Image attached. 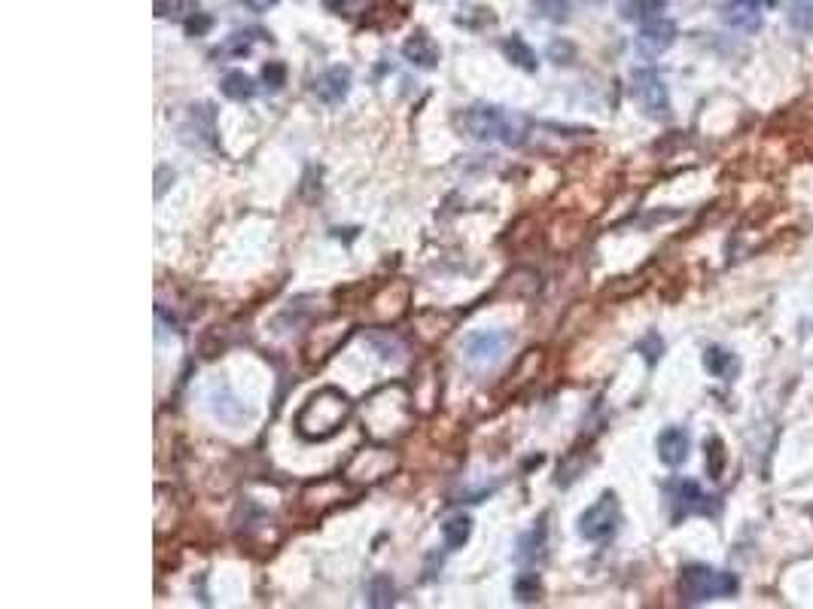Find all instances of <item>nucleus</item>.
<instances>
[{
    "label": "nucleus",
    "instance_id": "6ab92c4d",
    "mask_svg": "<svg viewBox=\"0 0 813 609\" xmlns=\"http://www.w3.org/2000/svg\"><path fill=\"white\" fill-rule=\"evenodd\" d=\"M533 10L549 21H567L573 4L570 0H533Z\"/></svg>",
    "mask_w": 813,
    "mask_h": 609
},
{
    "label": "nucleus",
    "instance_id": "9b49d317",
    "mask_svg": "<svg viewBox=\"0 0 813 609\" xmlns=\"http://www.w3.org/2000/svg\"><path fill=\"white\" fill-rule=\"evenodd\" d=\"M688 448H692V439L682 426H667L658 436V457L664 467H682L688 460Z\"/></svg>",
    "mask_w": 813,
    "mask_h": 609
},
{
    "label": "nucleus",
    "instance_id": "7ed1b4c3",
    "mask_svg": "<svg viewBox=\"0 0 813 609\" xmlns=\"http://www.w3.org/2000/svg\"><path fill=\"white\" fill-rule=\"evenodd\" d=\"M740 591V582L735 572L713 570V567H701L692 564L679 572V594L688 604H707V600H722Z\"/></svg>",
    "mask_w": 813,
    "mask_h": 609
},
{
    "label": "nucleus",
    "instance_id": "393cba45",
    "mask_svg": "<svg viewBox=\"0 0 813 609\" xmlns=\"http://www.w3.org/2000/svg\"><path fill=\"white\" fill-rule=\"evenodd\" d=\"M226 53L238 55V58L250 53V34H232L229 43H226Z\"/></svg>",
    "mask_w": 813,
    "mask_h": 609
},
{
    "label": "nucleus",
    "instance_id": "39448f33",
    "mask_svg": "<svg viewBox=\"0 0 813 609\" xmlns=\"http://www.w3.org/2000/svg\"><path fill=\"white\" fill-rule=\"evenodd\" d=\"M630 83H634L637 104L643 107L646 116H652V119H671V95H667V85L658 70L652 68L634 70Z\"/></svg>",
    "mask_w": 813,
    "mask_h": 609
},
{
    "label": "nucleus",
    "instance_id": "f257e3e1",
    "mask_svg": "<svg viewBox=\"0 0 813 609\" xmlns=\"http://www.w3.org/2000/svg\"><path fill=\"white\" fill-rule=\"evenodd\" d=\"M460 126L478 143H506V147H521L527 141V119L515 110L497 104H476L460 116Z\"/></svg>",
    "mask_w": 813,
    "mask_h": 609
},
{
    "label": "nucleus",
    "instance_id": "ddd939ff",
    "mask_svg": "<svg viewBox=\"0 0 813 609\" xmlns=\"http://www.w3.org/2000/svg\"><path fill=\"white\" fill-rule=\"evenodd\" d=\"M469 536H473V518L469 515H454V518H448L442 524V540H445V548H451V552L467 546Z\"/></svg>",
    "mask_w": 813,
    "mask_h": 609
},
{
    "label": "nucleus",
    "instance_id": "f03ea898",
    "mask_svg": "<svg viewBox=\"0 0 813 609\" xmlns=\"http://www.w3.org/2000/svg\"><path fill=\"white\" fill-rule=\"evenodd\" d=\"M347 411H351L347 396L338 394V390H332V387H326L305 402L296 426H299V433L305 439H329L332 433L345 424Z\"/></svg>",
    "mask_w": 813,
    "mask_h": 609
},
{
    "label": "nucleus",
    "instance_id": "aec40b11",
    "mask_svg": "<svg viewBox=\"0 0 813 609\" xmlns=\"http://www.w3.org/2000/svg\"><path fill=\"white\" fill-rule=\"evenodd\" d=\"M515 594H518V600H524V604L540 600V594H542L540 576H536V572H518V579H515Z\"/></svg>",
    "mask_w": 813,
    "mask_h": 609
},
{
    "label": "nucleus",
    "instance_id": "bb28decb",
    "mask_svg": "<svg viewBox=\"0 0 813 609\" xmlns=\"http://www.w3.org/2000/svg\"><path fill=\"white\" fill-rule=\"evenodd\" d=\"M244 6H250L253 12H268L272 6H278V0H244Z\"/></svg>",
    "mask_w": 813,
    "mask_h": 609
},
{
    "label": "nucleus",
    "instance_id": "1a4fd4ad",
    "mask_svg": "<svg viewBox=\"0 0 813 609\" xmlns=\"http://www.w3.org/2000/svg\"><path fill=\"white\" fill-rule=\"evenodd\" d=\"M503 347H506L503 332H476V336L467 338V357L476 366H491V362L500 360Z\"/></svg>",
    "mask_w": 813,
    "mask_h": 609
},
{
    "label": "nucleus",
    "instance_id": "c85d7f7f",
    "mask_svg": "<svg viewBox=\"0 0 813 609\" xmlns=\"http://www.w3.org/2000/svg\"><path fill=\"white\" fill-rule=\"evenodd\" d=\"M588 4H606V0H588Z\"/></svg>",
    "mask_w": 813,
    "mask_h": 609
},
{
    "label": "nucleus",
    "instance_id": "412c9836",
    "mask_svg": "<svg viewBox=\"0 0 813 609\" xmlns=\"http://www.w3.org/2000/svg\"><path fill=\"white\" fill-rule=\"evenodd\" d=\"M789 21H793V28H798V31L810 34L813 31V0H793V6H789Z\"/></svg>",
    "mask_w": 813,
    "mask_h": 609
},
{
    "label": "nucleus",
    "instance_id": "6e6552de",
    "mask_svg": "<svg viewBox=\"0 0 813 609\" xmlns=\"http://www.w3.org/2000/svg\"><path fill=\"white\" fill-rule=\"evenodd\" d=\"M667 494H671V503H673V518H682V515H692V512H707L710 497H703V491L695 482H688V478L671 482Z\"/></svg>",
    "mask_w": 813,
    "mask_h": 609
},
{
    "label": "nucleus",
    "instance_id": "4468645a",
    "mask_svg": "<svg viewBox=\"0 0 813 609\" xmlns=\"http://www.w3.org/2000/svg\"><path fill=\"white\" fill-rule=\"evenodd\" d=\"M703 366H707V372H713L716 378H731V375H737L740 362L731 351H725V347H707L703 351Z\"/></svg>",
    "mask_w": 813,
    "mask_h": 609
},
{
    "label": "nucleus",
    "instance_id": "f3484780",
    "mask_svg": "<svg viewBox=\"0 0 813 609\" xmlns=\"http://www.w3.org/2000/svg\"><path fill=\"white\" fill-rule=\"evenodd\" d=\"M220 89H223V95L232 101H250L256 95V85H253V79L247 77L244 70H229V74L223 77Z\"/></svg>",
    "mask_w": 813,
    "mask_h": 609
},
{
    "label": "nucleus",
    "instance_id": "0eeeda50",
    "mask_svg": "<svg viewBox=\"0 0 813 609\" xmlns=\"http://www.w3.org/2000/svg\"><path fill=\"white\" fill-rule=\"evenodd\" d=\"M776 0H725L722 4V19L725 25L737 28V31H759L765 10Z\"/></svg>",
    "mask_w": 813,
    "mask_h": 609
},
{
    "label": "nucleus",
    "instance_id": "f8f14e48",
    "mask_svg": "<svg viewBox=\"0 0 813 609\" xmlns=\"http://www.w3.org/2000/svg\"><path fill=\"white\" fill-rule=\"evenodd\" d=\"M402 55L409 58L415 68H420V70H433V68H439V46L433 43V37L427 31H418L415 37H409L405 40V46H402Z\"/></svg>",
    "mask_w": 813,
    "mask_h": 609
},
{
    "label": "nucleus",
    "instance_id": "a211bd4d",
    "mask_svg": "<svg viewBox=\"0 0 813 609\" xmlns=\"http://www.w3.org/2000/svg\"><path fill=\"white\" fill-rule=\"evenodd\" d=\"M542 555H546V527L540 524L530 531V536H524V540L518 542L515 557H518V561H536V557H540L542 561Z\"/></svg>",
    "mask_w": 813,
    "mask_h": 609
},
{
    "label": "nucleus",
    "instance_id": "5701e85b",
    "mask_svg": "<svg viewBox=\"0 0 813 609\" xmlns=\"http://www.w3.org/2000/svg\"><path fill=\"white\" fill-rule=\"evenodd\" d=\"M263 83L272 92L284 89V83H287V64L284 61H268L265 68H263Z\"/></svg>",
    "mask_w": 813,
    "mask_h": 609
},
{
    "label": "nucleus",
    "instance_id": "423d86ee",
    "mask_svg": "<svg viewBox=\"0 0 813 609\" xmlns=\"http://www.w3.org/2000/svg\"><path fill=\"white\" fill-rule=\"evenodd\" d=\"M673 43H677V25H673L671 19L658 16V19L643 21L640 25V34H637V53L646 58H658V55H664Z\"/></svg>",
    "mask_w": 813,
    "mask_h": 609
},
{
    "label": "nucleus",
    "instance_id": "4be33fe9",
    "mask_svg": "<svg viewBox=\"0 0 813 609\" xmlns=\"http://www.w3.org/2000/svg\"><path fill=\"white\" fill-rule=\"evenodd\" d=\"M707 463H710V475H713V478H722V469H725V448H722V439H719V436H710V439H707Z\"/></svg>",
    "mask_w": 813,
    "mask_h": 609
},
{
    "label": "nucleus",
    "instance_id": "9d476101",
    "mask_svg": "<svg viewBox=\"0 0 813 609\" xmlns=\"http://www.w3.org/2000/svg\"><path fill=\"white\" fill-rule=\"evenodd\" d=\"M351 92V70L347 68H329L323 77L314 79V95L323 101V104H341Z\"/></svg>",
    "mask_w": 813,
    "mask_h": 609
},
{
    "label": "nucleus",
    "instance_id": "dca6fc26",
    "mask_svg": "<svg viewBox=\"0 0 813 609\" xmlns=\"http://www.w3.org/2000/svg\"><path fill=\"white\" fill-rule=\"evenodd\" d=\"M667 10V0H624L622 4V16L630 21H652Z\"/></svg>",
    "mask_w": 813,
    "mask_h": 609
},
{
    "label": "nucleus",
    "instance_id": "b1692460",
    "mask_svg": "<svg viewBox=\"0 0 813 609\" xmlns=\"http://www.w3.org/2000/svg\"><path fill=\"white\" fill-rule=\"evenodd\" d=\"M210 25H214L210 16H205V12H192V16L186 19V34H190V37H201V34L210 31Z\"/></svg>",
    "mask_w": 813,
    "mask_h": 609
},
{
    "label": "nucleus",
    "instance_id": "a878e982",
    "mask_svg": "<svg viewBox=\"0 0 813 609\" xmlns=\"http://www.w3.org/2000/svg\"><path fill=\"white\" fill-rule=\"evenodd\" d=\"M549 55H551V61L555 64H570V58H573V46L570 43H551L549 46Z\"/></svg>",
    "mask_w": 813,
    "mask_h": 609
},
{
    "label": "nucleus",
    "instance_id": "20e7f679",
    "mask_svg": "<svg viewBox=\"0 0 813 609\" xmlns=\"http://www.w3.org/2000/svg\"><path fill=\"white\" fill-rule=\"evenodd\" d=\"M619 521H622L619 497H615L613 491H606V494L600 497L598 503L588 506V509L582 512V518H579V533H582L585 540H591V542H604V540H609V536L615 533Z\"/></svg>",
    "mask_w": 813,
    "mask_h": 609
},
{
    "label": "nucleus",
    "instance_id": "cd10ccee",
    "mask_svg": "<svg viewBox=\"0 0 813 609\" xmlns=\"http://www.w3.org/2000/svg\"><path fill=\"white\" fill-rule=\"evenodd\" d=\"M338 4H341V6H345V4H347V0H329V6H338Z\"/></svg>",
    "mask_w": 813,
    "mask_h": 609
},
{
    "label": "nucleus",
    "instance_id": "2eb2a0df",
    "mask_svg": "<svg viewBox=\"0 0 813 609\" xmlns=\"http://www.w3.org/2000/svg\"><path fill=\"white\" fill-rule=\"evenodd\" d=\"M503 55L509 58V61H512L518 70H527V74H533V70L540 68V61H536V53H533V49H530L521 37L503 40Z\"/></svg>",
    "mask_w": 813,
    "mask_h": 609
}]
</instances>
